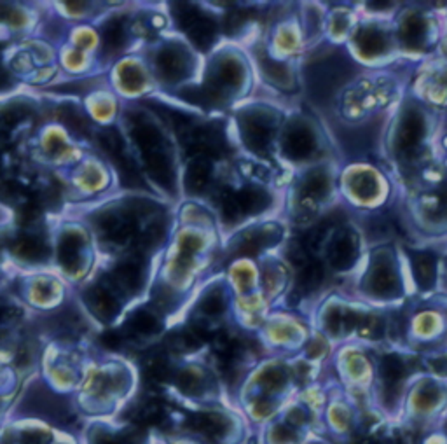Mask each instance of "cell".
Returning <instances> with one entry per match:
<instances>
[{
    "instance_id": "7",
    "label": "cell",
    "mask_w": 447,
    "mask_h": 444,
    "mask_svg": "<svg viewBox=\"0 0 447 444\" xmlns=\"http://www.w3.org/2000/svg\"><path fill=\"white\" fill-rule=\"evenodd\" d=\"M332 159H339V156L324 117L302 102L292 105L280 131L276 163L292 173Z\"/></svg>"
},
{
    "instance_id": "9",
    "label": "cell",
    "mask_w": 447,
    "mask_h": 444,
    "mask_svg": "<svg viewBox=\"0 0 447 444\" xmlns=\"http://www.w3.org/2000/svg\"><path fill=\"white\" fill-rule=\"evenodd\" d=\"M404 65L414 67L437 53L447 37L444 4L407 2L393 18Z\"/></svg>"
},
{
    "instance_id": "12",
    "label": "cell",
    "mask_w": 447,
    "mask_h": 444,
    "mask_svg": "<svg viewBox=\"0 0 447 444\" xmlns=\"http://www.w3.org/2000/svg\"><path fill=\"white\" fill-rule=\"evenodd\" d=\"M407 93L438 112H447V37L435 55L411 68Z\"/></svg>"
},
{
    "instance_id": "4",
    "label": "cell",
    "mask_w": 447,
    "mask_h": 444,
    "mask_svg": "<svg viewBox=\"0 0 447 444\" xmlns=\"http://www.w3.org/2000/svg\"><path fill=\"white\" fill-rule=\"evenodd\" d=\"M411 68L399 65L386 70L360 72L339 94L327 119L344 124L386 121L407 94Z\"/></svg>"
},
{
    "instance_id": "15",
    "label": "cell",
    "mask_w": 447,
    "mask_h": 444,
    "mask_svg": "<svg viewBox=\"0 0 447 444\" xmlns=\"http://www.w3.org/2000/svg\"><path fill=\"white\" fill-rule=\"evenodd\" d=\"M358 2L327 4L324 40L334 48H344L360 21Z\"/></svg>"
},
{
    "instance_id": "10",
    "label": "cell",
    "mask_w": 447,
    "mask_h": 444,
    "mask_svg": "<svg viewBox=\"0 0 447 444\" xmlns=\"http://www.w3.org/2000/svg\"><path fill=\"white\" fill-rule=\"evenodd\" d=\"M344 49L350 58L365 72L404 65L397 45L393 18L362 14Z\"/></svg>"
},
{
    "instance_id": "19",
    "label": "cell",
    "mask_w": 447,
    "mask_h": 444,
    "mask_svg": "<svg viewBox=\"0 0 447 444\" xmlns=\"http://www.w3.org/2000/svg\"><path fill=\"white\" fill-rule=\"evenodd\" d=\"M437 299H441L442 303L447 305V266L442 264V271H441V278H438V287H437Z\"/></svg>"
},
{
    "instance_id": "1",
    "label": "cell",
    "mask_w": 447,
    "mask_h": 444,
    "mask_svg": "<svg viewBox=\"0 0 447 444\" xmlns=\"http://www.w3.org/2000/svg\"><path fill=\"white\" fill-rule=\"evenodd\" d=\"M446 112H438L405 94L386 119L381 140V163L390 170L397 188L416 180L438 161V135Z\"/></svg>"
},
{
    "instance_id": "11",
    "label": "cell",
    "mask_w": 447,
    "mask_h": 444,
    "mask_svg": "<svg viewBox=\"0 0 447 444\" xmlns=\"http://www.w3.org/2000/svg\"><path fill=\"white\" fill-rule=\"evenodd\" d=\"M153 53L149 67L159 85L175 90L184 88L187 82L191 85V77L196 70V51H192V45L184 40V37H162Z\"/></svg>"
},
{
    "instance_id": "2",
    "label": "cell",
    "mask_w": 447,
    "mask_h": 444,
    "mask_svg": "<svg viewBox=\"0 0 447 444\" xmlns=\"http://www.w3.org/2000/svg\"><path fill=\"white\" fill-rule=\"evenodd\" d=\"M343 287L377 310H404L416 299L402 240L369 244L362 264Z\"/></svg>"
},
{
    "instance_id": "6",
    "label": "cell",
    "mask_w": 447,
    "mask_h": 444,
    "mask_svg": "<svg viewBox=\"0 0 447 444\" xmlns=\"http://www.w3.org/2000/svg\"><path fill=\"white\" fill-rule=\"evenodd\" d=\"M341 208L357 219L372 217L395 208L399 188L381 161H343L337 175Z\"/></svg>"
},
{
    "instance_id": "20",
    "label": "cell",
    "mask_w": 447,
    "mask_h": 444,
    "mask_svg": "<svg viewBox=\"0 0 447 444\" xmlns=\"http://www.w3.org/2000/svg\"><path fill=\"white\" fill-rule=\"evenodd\" d=\"M442 264H444V266H447V247L444 250H442Z\"/></svg>"
},
{
    "instance_id": "18",
    "label": "cell",
    "mask_w": 447,
    "mask_h": 444,
    "mask_svg": "<svg viewBox=\"0 0 447 444\" xmlns=\"http://www.w3.org/2000/svg\"><path fill=\"white\" fill-rule=\"evenodd\" d=\"M149 63L140 65L135 63H124L121 70H117V93L123 91L128 94H140L142 91H149L150 79H149Z\"/></svg>"
},
{
    "instance_id": "13",
    "label": "cell",
    "mask_w": 447,
    "mask_h": 444,
    "mask_svg": "<svg viewBox=\"0 0 447 444\" xmlns=\"http://www.w3.org/2000/svg\"><path fill=\"white\" fill-rule=\"evenodd\" d=\"M53 256L65 278L81 282L88 278L89 259L93 261V231L68 224L53 244Z\"/></svg>"
},
{
    "instance_id": "17",
    "label": "cell",
    "mask_w": 447,
    "mask_h": 444,
    "mask_svg": "<svg viewBox=\"0 0 447 444\" xmlns=\"http://www.w3.org/2000/svg\"><path fill=\"white\" fill-rule=\"evenodd\" d=\"M185 191L192 196H202L211 193L217 185V168L208 156H192L185 166L184 173Z\"/></svg>"
},
{
    "instance_id": "14",
    "label": "cell",
    "mask_w": 447,
    "mask_h": 444,
    "mask_svg": "<svg viewBox=\"0 0 447 444\" xmlns=\"http://www.w3.org/2000/svg\"><path fill=\"white\" fill-rule=\"evenodd\" d=\"M404 252L407 257L409 275L414 286L416 299L435 298L442 271V250L434 245L404 242Z\"/></svg>"
},
{
    "instance_id": "16",
    "label": "cell",
    "mask_w": 447,
    "mask_h": 444,
    "mask_svg": "<svg viewBox=\"0 0 447 444\" xmlns=\"http://www.w3.org/2000/svg\"><path fill=\"white\" fill-rule=\"evenodd\" d=\"M14 259H18L23 264L28 266H43L49 263L53 257V244L48 237L35 233V231H26V233L18 234L16 238L9 242L7 247Z\"/></svg>"
},
{
    "instance_id": "8",
    "label": "cell",
    "mask_w": 447,
    "mask_h": 444,
    "mask_svg": "<svg viewBox=\"0 0 447 444\" xmlns=\"http://www.w3.org/2000/svg\"><path fill=\"white\" fill-rule=\"evenodd\" d=\"M290 107L292 105L269 94H253L234 109L236 139L240 140L241 149L248 158L278 165L276 147Z\"/></svg>"
},
{
    "instance_id": "5",
    "label": "cell",
    "mask_w": 447,
    "mask_h": 444,
    "mask_svg": "<svg viewBox=\"0 0 447 444\" xmlns=\"http://www.w3.org/2000/svg\"><path fill=\"white\" fill-rule=\"evenodd\" d=\"M339 159H332L290 173L283 189L282 217L292 231H308L339 210Z\"/></svg>"
},
{
    "instance_id": "3",
    "label": "cell",
    "mask_w": 447,
    "mask_h": 444,
    "mask_svg": "<svg viewBox=\"0 0 447 444\" xmlns=\"http://www.w3.org/2000/svg\"><path fill=\"white\" fill-rule=\"evenodd\" d=\"M395 208L411 244L447 247V163L438 159L399 191Z\"/></svg>"
}]
</instances>
